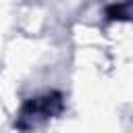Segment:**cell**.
<instances>
[{
    "label": "cell",
    "instance_id": "1",
    "mask_svg": "<svg viewBox=\"0 0 133 133\" xmlns=\"http://www.w3.org/2000/svg\"><path fill=\"white\" fill-rule=\"evenodd\" d=\"M60 108H62V102H60L58 94H46V96L33 98V100H29L23 106L17 125L21 129H31V127H35V125L52 118Z\"/></svg>",
    "mask_w": 133,
    "mask_h": 133
}]
</instances>
